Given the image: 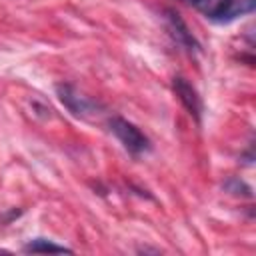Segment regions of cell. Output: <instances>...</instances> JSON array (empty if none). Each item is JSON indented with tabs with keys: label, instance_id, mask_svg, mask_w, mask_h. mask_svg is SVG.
I'll return each mask as SVG.
<instances>
[{
	"label": "cell",
	"instance_id": "obj_1",
	"mask_svg": "<svg viewBox=\"0 0 256 256\" xmlns=\"http://www.w3.org/2000/svg\"><path fill=\"white\" fill-rule=\"evenodd\" d=\"M196 10L210 20L228 22L254 10V0H192Z\"/></svg>",
	"mask_w": 256,
	"mask_h": 256
},
{
	"label": "cell",
	"instance_id": "obj_2",
	"mask_svg": "<svg viewBox=\"0 0 256 256\" xmlns=\"http://www.w3.org/2000/svg\"><path fill=\"white\" fill-rule=\"evenodd\" d=\"M108 126H110V132L120 140V144L134 156H140L144 152L150 150V140L148 136L136 126L132 124L130 120L122 118V116H112L108 120Z\"/></svg>",
	"mask_w": 256,
	"mask_h": 256
},
{
	"label": "cell",
	"instance_id": "obj_3",
	"mask_svg": "<svg viewBox=\"0 0 256 256\" xmlns=\"http://www.w3.org/2000/svg\"><path fill=\"white\" fill-rule=\"evenodd\" d=\"M56 94L64 104V108L78 118H88L98 110V104L86 94H82L78 88H74L72 84H56Z\"/></svg>",
	"mask_w": 256,
	"mask_h": 256
},
{
	"label": "cell",
	"instance_id": "obj_4",
	"mask_svg": "<svg viewBox=\"0 0 256 256\" xmlns=\"http://www.w3.org/2000/svg\"><path fill=\"white\" fill-rule=\"evenodd\" d=\"M172 88H174V94L178 96V100L182 102V106L188 110V114L200 122V116H202V100L196 92V88L182 76H176L172 80Z\"/></svg>",
	"mask_w": 256,
	"mask_h": 256
},
{
	"label": "cell",
	"instance_id": "obj_5",
	"mask_svg": "<svg viewBox=\"0 0 256 256\" xmlns=\"http://www.w3.org/2000/svg\"><path fill=\"white\" fill-rule=\"evenodd\" d=\"M166 16V26H168V32L172 34V38L182 46V48H186V50H198L200 48V44H198V40L194 38V34L190 32V28L186 26V22L180 18V14L178 12H174V10H166L164 12Z\"/></svg>",
	"mask_w": 256,
	"mask_h": 256
},
{
	"label": "cell",
	"instance_id": "obj_6",
	"mask_svg": "<svg viewBox=\"0 0 256 256\" xmlns=\"http://www.w3.org/2000/svg\"><path fill=\"white\" fill-rule=\"evenodd\" d=\"M24 252H32V254H40V252H72L70 248L56 244L48 238H34L24 246Z\"/></svg>",
	"mask_w": 256,
	"mask_h": 256
},
{
	"label": "cell",
	"instance_id": "obj_7",
	"mask_svg": "<svg viewBox=\"0 0 256 256\" xmlns=\"http://www.w3.org/2000/svg\"><path fill=\"white\" fill-rule=\"evenodd\" d=\"M224 188H226L230 194H234V196H252L250 186H248L246 182H242L240 178H228V180L224 182Z\"/></svg>",
	"mask_w": 256,
	"mask_h": 256
}]
</instances>
